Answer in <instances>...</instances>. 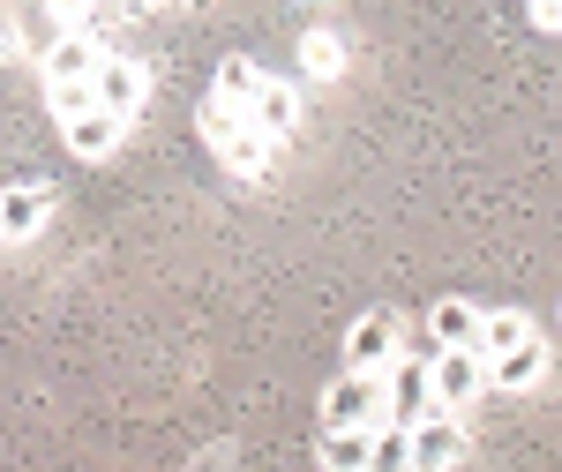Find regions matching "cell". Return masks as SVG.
<instances>
[{"label":"cell","mask_w":562,"mask_h":472,"mask_svg":"<svg viewBox=\"0 0 562 472\" xmlns=\"http://www.w3.org/2000/svg\"><path fill=\"white\" fill-rule=\"evenodd\" d=\"M256 83H262V68L256 60H240V53H233V60H217V105H233V113H248V98H256Z\"/></svg>","instance_id":"14"},{"label":"cell","mask_w":562,"mask_h":472,"mask_svg":"<svg viewBox=\"0 0 562 472\" xmlns=\"http://www.w3.org/2000/svg\"><path fill=\"white\" fill-rule=\"evenodd\" d=\"M323 465H368V428H323V450H315Z\"/></svg>","instance_id":"15"},{"label":"cell","mask_w":562,"mask_h":472,"mask_svg":"<svg viewBox=\"0 0 562 472\" xmlns=\"http://www.w3.org/2000/svg\"><path fill=\"white\" fill-rule=\"evenodd\" d=\"M53 8H60V15H68V23H76V15H83V8H76V0H53Z\"/></svg>","instance_id":"19"},{"label":"cell","mask_w":562,"mask_h":472,"mask_svg":"<svg viewBox=\"0 0 562 472\" xmlns=\"http://www.w3.org/2000/svg\"><path fill=\"white\" fill-rule=\"evenodd\" d=\"M53 203H45L38 180H15V188H0V248H15V240H38Z\"/></svg>","instance_id":"6"},{"label":"cell","mask_w":562,"mask_h":472,"mask_svg":"<svg viewBox=\"0 0 562 472\" xmlns=\"http://www.w3.org/2000/svg\"><path fill=\"white\" fill-rule=\"evenodd\" d=\"M480 368H487V390H532L548 375V338L532 330V338H518L510 352H487Z\"/></svg>","instance_id":"7"},{"label":"cell","mask_w":562,"mask_h":472,"mask_svg":"<svg viewBox=\"0 0 562 472\" xmlns=\"http://www.w3.org/2000/svg\"><path fill=\"white\" fill-rule=\"evenodd\" d=\"M518 338H532V315H518V307H480V338H473L480 360L487 352H510Z\"/></svg>","instance_id":"12"},{"label":"cell","mask_w":562,"mask_h":472,"mask_svg":"<svg viewBox=\"0 0 562 472\" xmlns=\"http://www.w3.org/2000/svg\"><path fill=\"white\" fill-rule=\"evenodd\" d=\"M301 53H307V68H315V76H338V68H346V45L330 38V31H315Z\"/></svg>","instance_id":"17"},{"label":"cell","mask_w":562,"mask_h":472,"mask_svg":"<svg viewBox=\"0 0 562 472\" xmlns=\"http://www.w3.org/2000/svg\"><path fill=\"white\" fill-rule=\"evenodd\" d=\"M397 352H405L397 315H390V307H368V315L352 323V338H346V368H390Z\"/></svg>","instance_id":"5"},{"label":"cell","mask_w":562,"mask_h":472,"mask_svg":"<svg viewBox=\"0 0 562 472\" xmlns=\"http://www.w3.org/2000/svg\"><path fill=\"white\" fill-rule=\"evenodd\" d=\"M428 405H435V390H428V368H413V360L397 352V360L383 368V413H390V420H420Z\"/></svg>","instance_id":"8"},{"label":"cell","mask_w":562,"mask_h":472,"mask_svg":"<svg viewBox=\"0 0 562 472\" xmlns=\"http://www.w3.org/2000/svg\"><path fill=\"white\" fill-rule=\"evenodd\" d=\"M428 390H435V405H442V413H465L480 390H487V368H480V352H473V345H435Z\"/></svg>","instance_id":"2"},{"label":"cell","mask_w":562,"mask_h":472,"mask_svg":"<svg viewBox=\"0 0 562 472\" xmlns=\"http://www.w3.org/2000/svg\"><path fill=\"white\" fill-rule=\"evenodd\" d=\"M532 23H540V31H555V0H532Z\"/></svg>","instance_id":"18"},{"label":"cell","mask_w":562,"mask_h":472,"mask_svg":"<svg viewBox=\"0 0 562 472\" xmlns=\"http://www.w3.org/2000/svg\"><path fill=\"white\" fill-rule=\"evenodd\" d=\"M465 428H458V413H442V405H428L413 428H405V465H428V472H442V465H465Z\"/></svg>","instance_id":"3"},{"label":"cell","mask_w":562,"mask_h":472,"mask_svg":"<svg viewBox=\"0 0 562 472\" xmlns=\"http://www.w3.org/2000/svg\"><path fill=\"white\" fill-rule=\"evenodd\" d=\"M60 135H68L76 158H113V150H121V121H113L105 105H83L76 121H60Z\"/></svg>","instance_id":"11"},{"label":"cell","mask_w":562,"mask_h":472,"mask_svg":"<svg viewBox=\"0 0 562 472\" xmlns=\"http://www.w3.org/2000/svg\"><path fill=\"white\" fill-rule=\"evenodd\" d=\"M428 330H435V345H473L480 338V307L473 301H435Z\"/></svg>","instance_id":"13"},{"label":"cell","mask_w":562,"mask_h":472,"mask_svg":"<svg viewBox=\"0 0 562 472\" xmlns=\"http://www.w3.org/2000/svg\"><path fill=\"white\" fill-rule=\"evenodd\" d=\"M383 420V368H346L323 390V428H368Z\"/></svg>","instance_id":"1"},{"label":"cell","mask_w":562,"mask_h":472,"mask_svg":"<svg viewBox=\"0 0 562 472\" xmlns=\"http://www.w3.org/2000/svg\"><path fill=\"white\" fill-rule=\"evenodd\" d=\"M98 60H105V53H98L90 31H60V38L45 45V83H90Z\"/></svg>","instance_id":"9"},{"label":"cell","mask_w":562,"mask_h":472,"mask_svg":"<svg viewBox=\"0 0 562 472\" xmlns=\"http://www.w3.org/2000/svg\"><path fill=\"white\" fill-rule=\"evenodd\" d=\"M248 121H256L270 143H285V135L301 128V98H293V83H278V76H262L256 98H248Z\"/></svg>","instance_id":"10"},{"label":"cell","mask_w":562,"mask_h":472,"mask_svg":"<svg viewBox=\"0 0 562 472\" xmlns=\"http://www.w3.org/2000/svg\"><path fill=\"white\" fill-rule=\"evenodd\" d=\"M45 105H53V121H76L83 105H98V98H90V83H45Z\"/></svg>","instance_id":"16"},{"label":"cell","mask_w":562,"mask_h":472,"mask_svg":"<svg viewBox=\"0 0 562 472\" xmlns=\"http://www.w3.org/2000/svg\"><path fill=\"white\" fill-rule=\"evenodd\" d=\"M90 98H98L113 121H135V113H143V98H150V68H143V60H98Z\"/></svg>","instance_id":"4"}]
</instances>
